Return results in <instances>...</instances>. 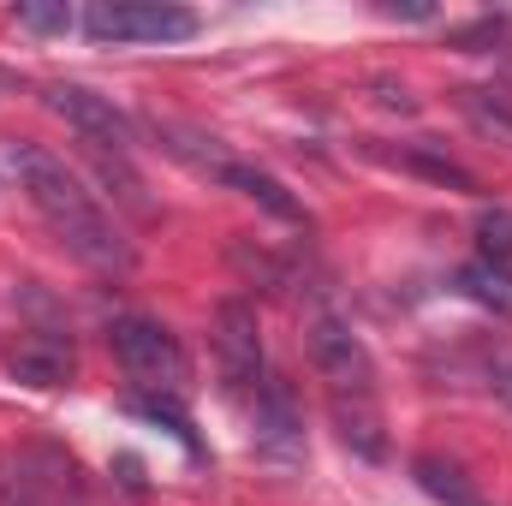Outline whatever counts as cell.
Returning a JSON list of instances; mask_svg holds the SVG:
<instances>
[{
    "mask_svg": "<svg viewBox=\"0 0 512 506\" xmlns=\"http://www.w3.org/2000/svg\"><path fill=\"white\" fill-rule=\"evenodd\" d=\"M405 173H423V179H435V185H453V191H477V173H465L453 155H441L435 143H411V149H399L393 155Z\"/></svg>",
    "mask_w": 512,
    "mask_h": 506,
    "instance_id": "cell-13",
    "label": "cell"
},
{
    "mask_svg": "<svg viewBox=\"0 0 512 506\" xmlns=\"http://www.w3.org/2000/svg\"><path fill=\"white\" fill-rule=\"evenodd\" d=\"M209 346H215V370L227 381V393H262V328H256V304L245 298H221L209 316Z\"/></svg>",
    "mask_w": 512,
    "mask_h": 506,
    "instance_id": "cell-6",
    "label": "cell"
},
{
    "mask_svg": "<svg viewBox=\"0 0 512 506\" xmlns=\"http://www.w3.org/2000/svg\"><path fill=\"white\" fill-rule=\"evenodd\" d=\"M459 108H465V120L483 131V137L512 143V102H501L495 90H459Z\"/></svg>",
    "mask_w": 512,
    "mask_h": 506,
    "instance_id": "cell-14",
    "label": "cell"
},
{
    "mask_svg": "<svg viewBox=\"0 0 512 506\" xmlns=\"http://www.w3.org/2000/svg\"><path fill=\"white\" fill-rule=\"evenodd\" d=\"M6 370H12V381H24V387H66V381L78 376V352H72L66 334L36 328V334H24V340L12 346Z\"/></svg>",
    "mask_w": 512,
    "mask_h": 506,
    "instance_id": "cell-9",
    "label": "cell"
},
{
    "mask_svg": "<svg viewBox=\"0 0 512 506\" xmlns=\"http://www.w3.org/2000/svg\"><path fill=\"white\" fill-rule=\"evenodd\" d=\"M256 453L274 465H298L304 459V429H298V405L286 393V381H262L256 393Z\"/></svg>",
    "mask_w": 512,
    "mask_h": 506,
    "instance_id": "cell-8",
    "label": "cell"
},
{
    "mask_svg": "<svg viewBox=\"0 0 512 506\" xmlns=\"http://www.w3.org/2000/svg\"><path fill=\"white\" fill-rule=\"evenodd\" d=\"M477 256L512 268V209H483V221H477Z\"/></svg>",
    "mask_w": 512,
    "mask_h": 506,
    "instance_id": "cell-15",
    "label": "cell"
},
{
    "mask_svg": "<svg viewBox=\"0 0 512 506\" xmlns=\"http://www.w3.org/2000/svg\"><path fill=\"white\" fill-rule=\"evenodd\" d=\"M18 24L24 30H72V6H18Z\"/></svg>",
    "mask_w": 512,
    "mask_h": 506,
    "instance_id": "cell-16",
    "label": "cell"
},
{
    "mask_svg": "<svg viewBox=\"0 0 512 506\" xmlns=\"http://www.w3.org/2000/svg\"><path fill=\"white\" fill-rule=\"evenodd\" d=\"M78 501V465L60 447L0 453V506H66Z\"/></svg>",
    "mask_w": 512,
    "mask_h": 506,
    "instance_id": "cell-5",
    "label": "cell"
},
{
    "mask_svg": "<svg viewBox=\"0 0 512 506\" xmlns=\"http://www.w3.org/2000/svg\"><path fill=\"white\" fill-rule=\"evenodd\" d=\"M108 346H114L120 370H126L131 381H143L155 399H179V393H185L191 358H185V346H179L155 316H114Z\"/></svg>",
    "mask_w": 512,
    "mask_h": 506,
    "instance_id": "cell-3",
    "label": "cell"
},
{
    "mask_svg": "<svg viewBox=\"0 0 512 506\" xmlns=\"http://www.w3.org/2000/svg\"><path fill=\"white\" fill-rule=\"evenodd\" d=\"M304 352L316 376L328 381V399H376V358L358 340V328L340 316L328 292H304Z\"/></svg>",
    "mask_w": 512,
    "mask_h": 506,
    "instance_id": "cell-2",
    "label": "cell"
},
{
    "mask_svg": "<svg viewBox=\"0 0 512 506\" xmlns=\"http://www.w3.org/2000/svg\"><path fill=\"white\" fill-rule=\"evenodd\" d=\"M382 90V108H399V114H417V102H411V90L405 84H376Z\"/></svg>",
    "mask_w": 512,
    "mask_h": 506,
    "instance_id": "cell-18",
    "label": "cell"
},
{
    "mask_svg": "<svg viewBox=\"0 0 512 506\" xmlns=\"http://www.w3.org/2000/svg\"><path fill=\"white\" fill-rule=\"evenodd\" d=\"M459 292H465L471 304H483V310H495V316H512V268H507V262H489V256H471V262L459 268Z\"/></svg>",
    "mask_w": 512,
    "mask_h": 506,
    "instance_id": "cell-11",
    "label": "cell"
},
{
    "mask_svg": "<svg viewBox=\"0 0 512 506\" xmlns=\"http://www.w3.org/2000/svg\"><path fill=\"white\" fill-rule=\"evenodd\" d=\"M6 161L18 173V191L36 203V215L60 233V245L78 256V262H90L102 274L131 268V245L120 239V227L108 221V209L96 203V191H84V179L60 155H48L42 143H12Z\"/></svg>",
    "mask_w": 512,
    "mask_h": 506,
    "instance_id": "cell-1",
    "label": "cell"
},
{
    "mask_svg": "<svg viewBox=\"0 0 512 506\" xmlns=\"http://www.w3.org/2000/svg\"><path fill=\"white\" fill-rule=\"evenodd\" d=\"M417 483H423L441 506H489L483 501V489H477L453 459H441V453H423V459H417Z\"/></svg>",
    "mask_w": 512,
    "mask_h": 506,
    "instance_id": "cell-12",
    "label": "cell"
},
{
    "mask_svg": "<svg viewBox=\"0 0 512 506\" xmlns=\"http://www.w3.org/2000/svg\"><path fill=\"white\" fill-rule=\"evenodd\" d=\"M84 36L90 42H185L197 36V12L173 6V0H96L84 12Z\"/></svg>",
    "mask_w": 512,
    "mask_h": 506,
    "instance_id": "cell-4",
    "label": "cell"
},
{
    "mask_svg": "<svg viewBox=\"0 0 512 506\" xmlns=\"http://www.w3.org/2000/svg\"><path fill=\"white\" fill-rule=\"evenodd\" d=\"M221 185H233L239 197H251V203H262L268 215H280V221H304V209L286 197V185L274 179V173H262V167H251V161H239L233 155V167L221 173Z\"/></svg>",
    "mask_w": 512,
    "mask_h": 506,
    "instance_id": "cell-10",
    "label": "cell"
},
{
    "mask_svg": "<svg viewBox=\"0 0 512 506\" xmlns=\"http://www.w3.org/2000/svg\"><path fill=\"white\" fill-rule=\"evenodd\" d=\"M42 102L78 131L96 155H114V161H120V155L131 149V120L108 102V96H96V90H84V84H48Z\"/></svg>",
    "mask_w": 512,
    "mask_h": 506,
    "instance_id": "cell-7",
    "label": "cell"
},
{
    "mask_svg": "<svg viewBox=\"0 0 512 506\" xmlns=\"http://www.w3.org/2000/svg\"><path fill=\"white\" fill-rule=\"evenodd\" d=\"M131 411H143V417H155V423H167V429H173V435H179L185 447H197V435H191V423H185V417H179V411H173L167 399H131Z\"/></svg>",
    "mask_w": 512,
    "mask_h": 506,
    "instance_id": "cell-17",
    "label": "cell"
}]
</instances>
